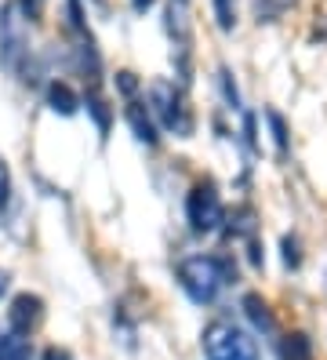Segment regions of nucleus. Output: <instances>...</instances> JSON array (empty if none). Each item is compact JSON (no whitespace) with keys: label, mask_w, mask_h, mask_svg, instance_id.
Returning a JSON list of instances; mask_svg holds the SVG:
<instances>
[{"label":"nucleus","mask_w":327,"mask_h":360,"mask_svg":"<svg viewBox=\"0 0 327 360\" xmlns=\"http://www.w3.org/2000/svg\"><path fill=\"white\" fill-rule=\"evenodd\" d=\"M218 84H222V95H226V102L236 110V105H240V95H236V84H233L229 70H218Z\"/></svg>","instance_id":"a211bd4d"},{"label":"nucleus","mask_w":327,"mask_h":360,"mask_svg":"<svg viewBox=\"0 0 327 360\" xmlns=\"http://www.w3.org/2000/svg\"><path fill=\"white\" fill-rule=\"evenodd\" d=\"M18 11L26 15V22H37L44 15V0H18Z\"/></svg>","instance_id":"6ab92c4d"},{"label":"nucleus","mask_w":327,"mask_h":360,"mask_svg":"<svg viewBox=\"0 0 327 360\" xmlns=\"http://www.w3.org/2000/svg\"><path fill=\"white\" fill-rule=\"evenodd\" d=\"M280 360H313V342L305 331H291L280 342Z\"/></svg>","instance_id":"f8f14e48"},{"label":"nucleus","mask_w":327,"mask_h":360,"mask_svg":"<svg viewBox=\"0 0 327 360\" xmlns=\"http://www.w3.org/2000/svg\"><path fill=\"white\" fill-rule=\"evenodd\" d=\"M153 4H157V0H131V8H135L139 15H142V11H149Z\"/></svg>","instance_id":"5701e85b"},{"label":"nucleus","mask_w":327,"mask_h":360,"mask_svg":"<svg viewBox=\"0 0 327 360\" xmlns=\"http://www.w3.org/2000/svg\"><path fill=\"white\" fill-rule=\"evenodd\" d=\"M283 262H288V266H298V262H302V255H298V240H295V237L283 240Z\"/></svg>","instance_id":"aec40b11"},{"label":"nucleus","mask_w":327,"mask_h":360,"mask_svg":"<svg viewBox=\"0 0 327 360\" xmlns=\"http://www.w3.org/2000/svg\"><path fill=\"white\" fill-rule=\"evenodd\" d=\"M244 313L251 316V324L262 335H276V321H273V313H269V306H266L262 295H244Z\"/></svg>","instance_id":"9d476101"},{"label":"nucleus","mask_w":327,"mask_h":360,"mask_svg":"<svg viewBox=\"0 0 327 360\" xmlns=\"http://www.w3.org/2000/svg\"><path fill=\"white\" fill-rule=\"evenodd\" d=\"M226 233H229V237H248V240H255V211H251V207L233 211Z\"/></svg>","instance_id":"ddd939ff"},{"label":"nucleus","mask_w":327,"mask_h":360,"mask_svg":"<svg viewBox=\"0 0 327 360\" xmlns=\"http://www.w3.org/2000/svg\"><path fill=\"white\" fill-rule=\"evenodd\" d=\"M8 291V269H0V295Z\"/></svg>","instance_id":"393cba45"},{"label":"nucleus","mask_w":327,"mask_h":360,"mask_svg":"<svg viewBox=\"0 0 327 360\" xmlns=\"http://www.w3.org/2000/svg\"><path fill=\"white\" fill-rule=\"evenodd\" d=\"M266 120L273 124V142H276V153H280V157H288V124H283V117H280L276 110H269V113H266Z\"/></svg>","instance_id":"2eb2a0df"},{"label":"nucleus","mask_w":327,"mask_h":360,"mask_svg":"<svg viewBox=\"0 0 327 360\" xmlns=\"http://www.w3.org/2000/svg\"><path fill=\"white\" fill-rule=\"evenodd\" d=\"M200 346L207 360H258L255 338L233 321H211L200 335Z\"/></svg>","instance_id":"7ed1b4c3"},{"label":"nucleus","mask_w":327,"mask_h":360,"mask_svg":"<svg viewBox=\"0 0 327 360\" xmlns=\"http://www.w3.org/2000/svg\"><path fill=\"white\" fill-rule=\"evenodd\" d=\"M214 22L222 33H233L236 26V0H214Z\"/></svg>","instance_id":"4468645a"},{"label":"nucleus","mask_w":327,"mask_h":360,"mask_svg":"<svg viewBox=\"0 0 327 360\" xmlns=\"http://www.w3.org/2000/svg\"><path fill=\"white\" fill-rule=\"evenodd\" d=\"M251 8H255V22L269 26V22H280L291 8H298V0H251Z\"/></svg>","instance_id":"9b49d317"},{"label":"nucleus","mask_w":327,"mask_h":360,"mask_svg":"<svg viewBox=\"0 0 327 360\" xmlns=\"http://www.w3.org/2000/svg\"><path fill=\"white\" fill-rule=\"evenodd\" d=\"M33 356V342H30V335H22V331H4L0 335V360H30Z\"/></svg>","instance_id":"1a4fd4ad"},{"label":"nucleus","mask_w":327,"mask_h":360,"mask_svg":"<svg viewBox=\"0 0 327 360\" xmlns=\"http://www.w3.org/2000/svg\"><path fill=\"white\" fill-rule=\"evenodd\" d=\"M30 58V30L26 15L18 11V4L0 8V66L8 73H22Z\"/></svg>","instance_id":"20e7f679"},{"label":"nucleus","mask_w":327,"mask_h":360,"mask_svg":"<svg viewBox=\"0 0 327 360\" xmlns=\"http://www.w3.org/2000/svg\"><path fill=\"white\" fill-rule=\"evenodd\" d=\"M149 110H153V117H157V124L164 131L179 135V139H189L193 128H196L182 88H174L171 80H153L149 84Z\"/></svg>","instance_id":"f03ea898"},{"label":"nucleus","mask_w":327,"mask_h":360,"mask_svg":"<svg viewBox=\"0 0 327 360\" xmlns=\"http://www.w3.org/2000/svg\"><path fill=\"white\" fill-rule=\"evenodd\" d=\"M40 321H44V299L40 295H30V291L15 295L11 306H8V324L15 331H22V335H30Z\"/></svg>","instance_id":"423d86ee"},{"label":"nucleus","mask_w":327,"mask_h":360,"mask_svg":"<svg viewBox=\"0 0 327 360\" xmlns=\"http://www.w3.org/2000/svg\"><path fill=\"white\" fill-rule=\"evenodd\" d=\"M84 105H87V113H91V117L98 120V131L105 135V131H109V110H105V102H102V98H98V95L91 91V95H87V102H84Z\"/></svg>","instance_id":"dca6fc26"},{"label":"nucleus","mask_w":327,"mask_h":360,"mask_svg":"<svg viewBox=\"0 0 327 360\" xmlns=\"http://www.w3.org/2000/svg\"><path fill=\"white\" fill-rule=\"evenodd\" d=\"M44 360H73V353L62 346H51V349H44Z\"/></svg>","instance_id":"4be33fe9"},{"label":"nucleus","mask_w":327,"mask_h":360,"mask_svg":"<svg viewBox=\"0 0 327 360\" xmlns=\"http://www.w3.org/2000/svg\"><path fill=\"white\" fill-rule=\"evenodd\" d=\"M117 84H120V91H124V95H135V88H139L135 73H117Z\"/></svg>","instance_id":"412c9836"},{"label":"nucleus","mask_w":327,"mask_h":360,"mask_svg":"<svg viewBox=\"0 0 327 360\" xmlns=\"http://www.w3.org/2000/svg\"><path fill=\"white\" fill-rule=\"evenodd\" d=\"M236 281V266L222 255H193L179 262V284L196 306L218 299V291Z\"/></svg>","instance_id":"f257e3e1"},{"label":"nucleus","mask_w":327,"mask_h":360,"mask_svg":"<svg viewBox=\"0 0 327 360\" xmlns=\"http://www.w3.org/2000/svg\"><path fill=\"white\" fill-rule=\"evenodd\" d=\"M313 37H320V40H327V15L316 22V30H313Z\"/></svg>","instance_id":"b1692460"},{"label":"nucleus","mask_w":327,"mask_h":360,"mask_svg":"<svg viewBox=\"0 0 327 360\" xmlns=\"http://www.w3.org/2000/svg\"><path fill=\"white\" fill-rule=\"evenodd\" d=\"M11 204V172H8V160H0V219Z\"/></svg>","instance_id":"f3484780"},{"label":"nucleus","mask_w":327,"mask_h":360,"mask_svg":"<svg viewBox=\"0 0 327 360\" xmlns=\"http://www.w3.org/2000/svg\"><path fill=\"white\" fill-rule=\"evenodd\" d=\"M186 219L193 233H214L218 226L226 222V207L222 197H218L214 182H196L186 197Z\"/></svg>","instance_id":"39448f33"},{"label":"nucleus","mask_w":327,"mask_h":360,"mask_svg":"<svg viewBox=\"0 0 327 360\" xmlns=\"http://www.w3.org/2000/svg\"><path fill=\"white\" fill-rule=\"evenodd\" d=\"M48 105L55 113H62V117H73L77 110H80V98H77V91L70 88V84H62V80H51L48 84Z\"/></svg>","instance_id":"6e6552de"},{"label":"nucleus","mask_w":327,"mask_h":360,"mask_svg":"<svg viewBox=\"0 0 327 360\" xmlns=\"http://www.w3.org/2000/svg\"><path fill=\"white\" fill-rule=\"evenodd\" d=\"M124 117H127V128L135 131V139H139L142 146H157V142H160V135H157V117H153V110H146L142 102L127 98Z\"/></svg>","instance_id":"0eeeda50"}]
</instances>
